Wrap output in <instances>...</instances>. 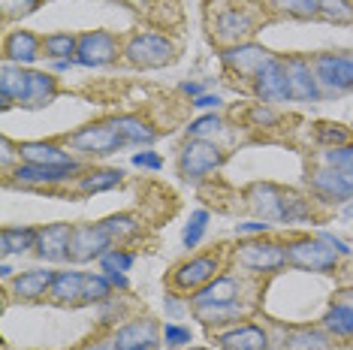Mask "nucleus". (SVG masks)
<instances>
[{
    "label": "nucleus",
    "instance_id": "obj_43",
    "mask_svg": "<svg viewBox=\"0 0 353 350\" xmlns=\"http://www.w3.org/2000/svg\"><path fill=\"white\" fill-rule=\"evenodd\" d=\"M166 344H170V347L190 344V329H181V326H166Z\"/></svg>",
    "mask_w": 353,
    "mask_h": 350
},
{
    "label": "nucleus",
    "instance_id": "obj_15",
    "mask_svg": "<svg viewBox=\"0 0 353 350\" xmlns=\"http://www.w3.org/2000/svg\"><path fill=\"white\" fill-rule=\"evenodd\" d=\"M254 30V19L245 10H223L218 19H214V34L223 43H236V39L248 37Z\"/></svg>",
    "mask_w": 353,
    "mask_h": 350
},
{
    "label": "nucleus",
    "instance_id": "obj_47",
    "mask_svg": "<svg viewBox=\"0 0 353 350\" xmlns=\"http://www.w3.org/2000/svg\"><path fill=\"white\" fill-rule=\"evenodd\" d=\"M269 229V224H248V227H239V233H263Z\"/></svg>",
    "mask_w": 353,
    "mask_h": 350
},
{
    "label": "nucleus",
    "instance_id": "obj_27",
    "mask_svg": "<svg viewBox=\"0 0 353 350\" xmlns=\"http://www.w3.org/2000/svg\"><path fill=\"white\" fill-rule=\"evenodd\" d=\"M0 88H3V106H10L12 100H19L28 94V82H30V73H21V70H12V67H3L0 73Z\"/></svg>",
    "mask_w": 353,
    "mask_h": 350
},
{
    "label": "nucleus",
    "instance_id": "obj_30",
    "mask_svg": "<svg viewBox=\"0 0 353 350\" xmlns=\"http://www.w3.org/2000/svg\"><path fill=\"white\" fill-rule=\"evenodd\" d=\"M326 329L329 332H335L339 338H350L353 336V308L350 305H335V308H329V314H326Z\"/></svg>",
    "mask_w": 353,
    "mask_h": 350
},
{
    "label": "nucleus",
    "instance_id": "obj_13",
    "mask_svg": "<svg viewBox=\"0 0 353 350\" xmlns=\"http://www.w3.org/2000/svg\"><path fill=\"white\" fill-rule=\"evenodd\" d=\"M223 61H227L239 76H251L254 79L272 61V54L266 49H260V45H239V49H230L227 54H223Z\"/></svg>",
    "mask_w": 353,
    "mask_h": 350
},
{
    "label": "nucleus",
    "instance_id": "obj_7",
    "mask_svg": "<svg viewBox=\"0 0 353 350\" xmlns=\"http://www.w3.org/2000/svg\"><path fill=\"white\" fill-rule=\"evenodd\" d=\"M115 58H118V43L106 30H94V34L79 37L76 61L82 67H103V63H112Z\"/></svg>",
    "mask_w": 353,
    "mask_h": 350
},
{
    "label": "nucleus",
    "instance_id": "obj_9",
    "mask_svg": "<svg viewBox=\"0 0 353 350\" xmlns=\"http://www.w3.org/2000/svg\"><path fill=\"white\" fill-rule=\"evenodd\" d=\"M256 94L263 97V103H281L290 97V76H287V63H281L272 58L260 73L254 76Z\"/></svg>",
    "mask_w": 353,
    "mask_h": 350
},
{
    "label": "nucleus",
    "instance_id": "obj_29",
    "mask_svg": "<svg viewBox=\"0 0 353 350\" xmlns=\"http://www.w3.org/2000/svg\"><path fill=\"white\" fill-rule=\"evenodd\" d=\"M115 185H121V172H118V169H100V172L82 175L79 190H82V194H100V190H109Z\"/></svg>",
    "mask_w": 353,
    "mask_h": 350
},
{
    "label": "nucleus",
    "instance_id": "obj_40",
    "mask_svg": "<svg viewBox=\"0 0 353 350\" xmlns=\"http://www.w3.org/2000/svg\"><path fill=\"white\" fill-rule=\"evenodd\" d=\"M133 266V254H118V251H109L103 257V269L106 272H124V269Z\"/></svg>",
    "mask_w": 353,
    "mask_h": 350
},
{
    "label": "nucleus",
    "instance_id": "obj_31",
    "mask_svg": "<svg viewBox=\"0 0 353 350\" xmlns=\"http://www.w3.org/2000/svg\"><path fill=\"white\" fill-rule=\"evenodd\" d=\"M43 49L49 58H58V61H67L70 54L79 52V39L73 34H52L43 39Z\"/></svg>",
    "mask_w": 353,
    "mask_h": 350
},
{
    "label": "nucleus",
    "instance_id": "obj_17",
    "mask_svg": "<svg viewBox=\"0 0 353 350\" xmlns=\"http://www.w3.org/2000/svg\"><path fill=\"white\" fill-rule=\"evenodd\" d=\"M54 275H58V272H49V269H34V272H25V275H19L12 281V293L19 299H39L46 290H52Z\"/></svg>",
    "mask_w": 353,
    "mask_h": 350
},
{
    "label": "nucleus",
    "instance_id": "obj_46",
    "mask_svg": "<svg viewBox=\"0 0 353 350\" xmlns=\"http://www.w3.org/2000/svg\"><path fill=\"white\" fill-rule=\"evenodd\" d=\"M218 103H221V97H208V94H205V97H196L194 106L196 109H212V106H218Z\"/></svg>",
    "mask_w": 353,
    "mask_h": 350
},
{
    "label": "nucleus",
    "instance_id": "obj_34",
    "mask_svg": "<svg viewBox=\"0 0 353 350\" xmlns=\"http://www.w3.org/2000/svg\"><path fill=\"white\" fill-rule=\"evenodd\" d=\"M103 229H106L109 238L115 242V238H127V236H133L136 229H139V224H136L133 218H127V214H121V218H109V220H103Z\"/></svg>",
    "mask_w": 353,
    "mask_h": 350
},
{
    "label": "nucleus",
    "instance_id": "obj_32",
    "mask_svg": "<svg viewBox=\"0 0 353 350\" xmlns=\"http://www.w3.org/2000/svg\"><path fill=\"white\" fill-rule=\"evenodd\" d=\"M115 124H118V130H121V136L127 142H154L157 139V133L151 130L148 124H142L139 118L124 115V118H115Z\"/></svg>",
    "mask_w": 353,
    "mask_h": 350
},
{
    "label": "nucleus",
    "instance_id": "obj_14",
    "mask_svg": "<svg viewBox=\"0 0 353 350\" xmlns=\"http://www.w3.org/2000/svg\"><path fill=\"white\" fill-rule=\"evenodd\" d=\"M70 238H73V227L70 224H52L46 229L37 233V245H39V254L46 260H63L67 257V248H70Z\"/></svg>",
    "mask_w": 353,
    "mask_h": 350
},
{
    "label": "nucleus",
    "instance_id": "obj_12",
    "mask_svg": "<svg viewBox=\"0 0 353 350\" xmlns=\"http://www.w3.org/2000/svg\"><path fill=\"white\" fill-rule=\"evenodd\" d=\"M79 169L76 163H63V166H34L25 163L15 169V181L19 185H58V181L73 178V172Z\"/></svg>",
    "mask_w": 353,
    "mask_h": 350
},
{
    "label": "nucleus",
    "instance_id": "obj_2",
    "mask_svg": "<svg viewBox=\"0 0 353 350\" xmlns=\"http://www.w3.org/2000/svg\"><path fill=\"white\" fill-rule=\"evenodd\" d=\"M287 262L305 269V272H329L339 262V251L326 238H302L287 248Z\"/></svg>",
    "mask_w": 353,
    "mask_h": 350
},
{
    "label": "nucleus",
    "instance_id": "obj_25",
    "mask_svg": "<svg viewBox=\"0 0 353 350\" xmlns=\"http://www.w3.org/2000/svg\"><path fill=\"white\" fill-rule=\"evenodd\" d=\"M54 79L46 76V73H30V82H28V94L21 97L25 106H46L52 97H54Z\"/></svg>",
    "mask_w": 353,
    "mask_h": 350
},
{
    "label": "nucleus",
    "instance_id": "obj_26",
    "mask_svg": "<svg viewBox=\"0 0 353 350\" xmlns=\"http://www.w3.org/2000/svg\"><path fill=\"white\" fill-rule=\"evenodd\" d=\"M254 209L263 212V218H284V194L272 185H263L254 190Z\"/></svg>",
    "mask_w": 353,
    "mask_h": 350
},
{
    "label": "nucleus",
    "instance_id": "obj_6",
    "mask_svg": "<svg viewBox=\"0 0 353 350\" xmlns=\"http://www.w3.org/2000/svg\"><path fill=\"white\" fill-rule=\"evenodd\" d=\"M112 245L109 233L103 229V224H88V227H73V238H70L67 257L73 262H88L94 257H106V248Z\"/></svg>",
    "mask_w": 353,
    "mask_h": 350
},
{
    "label": "nucleus",
    "instance_id": "obj_38",
    "mask_svg": "<svg viewBox=\"0 0 353 350\" xmlns=\"http://www.w3.org/2000/svg\"><path fill=\"white\" fill-rule=\"evenodd\" d=\"M317 136H320V142H326V145H332V142H335V145H347V130H341V127L339 124H320L317 127Z\"/></svg>",
    "mask_w": 353,
    "mask_h": 350
},
{
    "label": "nucleus",
    "instance_id": "obj_20",
    "mask_svg": "<svg viewBox=\"0 0 353 350\" xmlns=\"http://www.w3.org/2000/svg\"><path fill=\"white\" fill-rule=\"evenodd\" d=\"M39 54V39L28 30H15L6 37V58L15 63H30Z\"/></svg>",
    "mask_w": 353,
    "mask_h": 350
},
{
    "label": "nucleus",
    "instance_id": "obj_44",
    "mask_svg": "<svg viewBox=\"0 0 353 350\" xmlns=\"http://www.w3.org/2000/svg\"><path fill=\"white\" fill-rule=\"evenodd\" d=\"M133 163H136V166H145V169H160V166H163V161H160L157 154H148V151L136 154V157H133Z\"/></svg>",
    "mask_w": 353,
    "mask_h": 350
},
{
    "label": "nucleus",
    "instance_id": "obj_35",
    "mask_svg": "<svg viewBox=\"0 0 353 350\" xmlns=\"http://www.w3.org/2000/svg\"><path fill=\"white\" fill-rule=\"evenodd\" d=\"M317 6H320V12L332 21H350L353 19V10H350L347 0H317Z\"/></svg>",
    "mask_w": 353,
    "mask_h": 350
},
{
    "label": "nucleus",
    "instance_id": "obj_1",
    "mask_svg": "<svg viewBox=\"0 0 353 350\" xmlns=\"http://www.w3.org/2000/svg\"><path fill=\"white\" fill-rule=\"evenodd\" d=\"M314 76L317 85L326 94H347L353 91V54H317L314 58Z\"/></svg>",
    "mask_w": 353,
    "mask_h": 350
},
{
    "label": "nucleus",
    "instance_id": "obj_3",
    "mask_svg": "<svg viewBox=\"0 0 353 350\" xmlns=\"http://www.w3.org/2000/svg\"><path fill=\"white\" fill-rule=\"evenodd\" d=\"M124 142L127 139L121 136V130H118L115 121L91 124V127H85V130H79L70 136V145L76 151H85V154H112V151H118Z\"/></svg>",
    "mask_w": 353,
    "mask_h": 350
},
{
    "label": "nucleus",
    "instance_id": "obj_4",
    "mask_svg": "<svg viewBox=\"0 0 353 350\" xmlns=\"http://www.w3.org/2000/svg\"><path fill=\"white\" fill-rule=\"evenodd\" d=\"M172 43L160 34H136L124 49V54L136 67H160V63L172 61Z\"/></svg>",
    "mask_w": 353,
    "mask_h": 350
},
{
    "label": "nucleus",
    "instance_id": "obj_45",
    "mask_svg": "<svg viewBox=\"0 0 353 350\" xmlns=\"http://www.w3.org/2000/svg\"><path fill=\"white\" fill-rule=\"evenodd\" d=\"M254 121L256 124H272L275 121V115H272L269 109H254Z\"/></svg>",
    "mask_w": 353,
    "mask_h": 350
},
{
    "label": "nucleus",
    "instance_id": "obj_8",
    "mask_svg": "<svg viewBox=\"0 0 353 350\" xmlns=\"http://www.w3.org/2000/svg\"><path fill=\"white\" fill-rule=\"evenodd\" d=\"M236 260L251 272H275L287 262V251L275 242H251L236 254Z\"/></svg>",
    "mask_w": 353,
    "mask_h": 350
},
{
    "label": "nucleus",
    "instance_id": "obj_5",
    "mask_svg": "<svg viewBox=\"0 0 353 350\" xmlns=\"http://www.w3.org/2000/svg\"><path fill=\"white\" fill-rule=\"evenodd\" d=\"M223 161V154H221V148L218 145H212V142H205V139H194L190 145H184L181 151V161H179V169L184 178H203V175H208L212 169H218Z\"/></svg>",
    "mask_w": 353,
    "mask_h": 350
},
{
    "label": "nucleus",
    "instance_id": "obj_33",
    "mask_svg": "<svg viewBox=\"0 0 353 350\" xmlns=\"http://www.w3.org/2000/svg\"><path fill=\"white\" fill-rule=\"evenodd\" d=\"M326 338L320 332H290L287 336V350H323Z\"/></svg>",
    "mask_w": 353,
    "mask_h": 350
},
{
    "label": "nucleus",
    "instance_id": "obj_23",
    "mask_svg": "<svg viewBox=\"0 0 353 350\" xmlns=\"http://www.w3.org/2000/svg\"><path fill=\"white\" fill-rule=\"evenodd\" d=\"M82 290H85L82 272H58L49 293L54 302H76V299H82Z\"/></svg>",
    "mask_w": 353,
    "mask_h": 350
},
{
    "label": "nucleus",
    "instance_id": "obj_18",
    "mask_svg": "<svg viewBox=\"0 0 353 350\" xmlns=\"http://www.w3.org/2000/svg\"><path fill=\"white\" fill-rule=\"evenodd\" d=\"M19 154L25 157L28 163H34V166H63V163H73L58 145H46V142H25V145H19Z\"/></svg>",
    "mask_w": 353,
    "mask_h": 350
},
{
    "label": "nucleus",
    "instance_id": "obj_24",
    "mask_svg": "<svg viewBox=\"0 0 353 350\" xmlns=\"http://www.w3.org/2000/svg\"><path fill=\"white\" fill-rule=\"evenodd\" d=\"M245 314V305L239 299L232 302H214V305H196V317L203 323H227Z\"/></svg>",
    "mask_w": 353,
    "mask_h": 350
},
{
    "label": "nucleus",
    "instance_id": "obj_49",
    "mask_svg": "<svg viewBox=\"0 0 353 350\" xmlns=\"http://www.w3.org/2000/svg\"><path fill=\"white\" fill-rule=\"evenodd\" d=\"M344 175V181H347V187H350V194H353V169H341Z\"/></svg>",
    "mask_w": 353,
    "mask_h": 350
},
{
    "label": "nucleus",
    "instance_id": "obj_11",
    "mask_svg": "<svg viewBox=\"0 0 353 350\" xmlns=\"http://www.w3.org/2000/svg\"><path fill=\"white\" fill-rule=\"evenodd\" d=\"M287 76H290V97L296 100H317L320 97V85L314 76V67L302 58L287 61Z\"/></svg>",
    "mask_w": 353,
    "mask_h": 350
},
{
    "label": "nucleus",
    "instance_id": "obj_21",
    "mask_svg": "<svg viewBox=\"0 0 353 350\" xmlns=\"http://www.w3.org/2000/svg\"><path fill=\"white\" fill-rule=\"evenodd\" d=\"M239 296V281L236 278H218V281L205 284L194 296L196 305H214V302H232Z\"/></svg>",
    "mask_w": 353,
    "mask_h": 350
},
{
    "label": "nucleus",
    "instance_id": "obj_41",
    "mask_svg": "<svg viewBox=\"0 0 353 350\" xmlns=\"http://www.w3.org/2000/svg\"><path fill=\"white\" fill-rule=\"evenodd\" d=\"M326 161L339 169H353V145H341V148H332L326 151Z\"/></svg>",
    "mask_w": 353,
    "mask_h": 350
},
{
    "label": "nucleus",
    "instance_id": "obj_36",
    "mask_svg": "<svg viewBox=\"0 0 353 350\" xmlns=\"http://www.w3.org/2000/svg\"><path fill=\"white\" fill-rule=\"evenodd\" d=\"M109 296V281L103 275H85V290H82V299L88 302H100Z\"/></svg>",
    "mask_w": 353,
    "mask_h": 350
},
{
    "label": "nucleus",
    "instance_id": "obj_28",
    "mask_svg": "<svg viewBox=\"0 0 353 350\" xmlns=\"http://www.w3.org/2000/svg\"><path fill=\"white\" fill-rule=\"evenodd\" d=\"M37 245V229H3L0 236V251L3 254H25Z\"/></svg>",
    "mask_w": 353,
    "mask_h": 350
},
{
    "label": "nucleus",
    "instance_id": "obj_19",
    "mask_svg": "<svg viewBox=\"0 0 353 350\" xmlns=\"http://www.w3.org/2000/svg\"><path fill=\"white\" fill-rule=\"evenodd\" d=\"M218 341L227 350H266V332L256 329V326H239Z\"/></svg>",
    "mask_w": 353,
    "mask_h": 350
},
{
    "label": "nucleus",
    "instance_id": "obj_39",
    "mask_svg": "<svg viewBox=\"0 0 353 350\" xmlns=\"http://www.w3.org/2000/svg\"><path fill=\"white\" fill-rule=\"evenodd\" d=\"M221 130V118L218 115H205V118H196L194 124H190V136L203 139L208 133H218Z\"/></svg>",
    "mask_w": 353,
    "mask_h": 350
},
{
    "label": "nucleus",
    "instance_id": "obj_10",
    "mask_svg": "<svg viewBox=\"0 0 353 350\" xmlns=\"http://www.w3.org/2000/svg\"><path fill=\"white\" fill-rule=\"evenodd\" d=\"M221 269V260L214 257V254H208V257H196L190 262H184V266L175 269V287L179 290H194L199 284H205L208 278Z\"/></svg>",
    "mask_w": 353,
    "mask_h": 350
},
{
    "label": "nucleus",
    "instance_id": "obj_42",
    "mask_svg": "<svg viewBox=\"0 0 353 350\" xmlns=\"http://www.w3.org/2000/svg\"><path fill=\"white\" fill-rule=\"evenodd\" d=\"M37 10V0H3V15L15 19V15H25Z\"/></svg>",
    "mask_w": 353,
    "mask_h": 350
},
{
    "label": "nucleus",
    "instance_id": "obj_48",
    "mask_svg": "<svg viewBox=\"0 0 353 350\" xmlns=\"http://www.w3.org/2000/svg\"><path fill=\"white\" fill-rule=\"evenodd\" d=\"M109 281L118 284V287H127V278H124L121 272H109Z\"/></svg>",
    "mask_w": 353,
    "mask_h": 350
},
{
    "label": "nucleus",
    "instance_id": "obj_16",
    "mask_svg": "<svg viewBox=\"0 0 353 350\" xmlns=\"http://www.w3.org/2000/svg\"><path fill=\"white\" fill-rule=\"evenodd\" d=\"M154 344H157V326L151 320L130 323L115 336V347L118 350H151Z\"/></svg>",
    "mask_w": 353,
    "mask_h": 350
},
{
    "label": "nucleus",
    "instance_id": "obj_22",
    "mask_svg": "<svg viewBox=\"0 0 353 350\" xmlns=\"http://www.w3.org/2000/svg\"><path fill=\"white\" fill-rule=\"evenodd\" d=\"M314 190L317 194H323L326 200H350V187L347 181H344L341 169H323L314 175Z\"/></svg>",
    "mask_w": 353,
    "mask_h": 350
},
{
    "label": "nucleus",
    "instance_id": "obj_37",
    "mask_svg": "<svg viewBox=\"0 0 353 350\" xmlns=\"http://www.w3.org/2000/svg\"><path fill=\"white\" fill-rule=\"evenodd\" d=\"M205 220H208V212L190 214V224H188V229H184V245H188V248H196L199 245V238H203V233H205Z\"/></svg>",
    "mask_w": 353,
    "mask_h": 350
}]
</instances>
